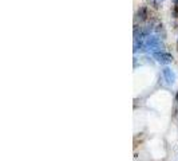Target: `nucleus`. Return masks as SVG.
<instances>
[{"instance_id":"obj_4","label":"nucleus","mask_w":178,"mask_h":161,"mask_svg":"<svg viewBox=\"0 0 178 161\" xmlns=\"http://www.w3.org/2000/svg\"><path fill=\"white\" fill-rule=\"evenodd\" d=\"M146 16H147V10L146 8L145 7L139 8V11H138V19H139V20H145Z\"/></svg>"},{"instance_id":"obj_1","label":"nucleus","mask_w":178,"mask_h":161,"mask_svg":"<svg viewBox=\"0 0 178 161\" xmlns=\"http://www.w3.org/2000/svg\"><path fill=\"white\" fill-rule=\"evenodd\" d=\"M143 42V47L147 49L149 51H162L165 49L164 43L161 42V39L157 36H146V38L142 40Z\"/></svg>"},{"instance_id":"obj_3","label":"nucleus","mask_w":178,"mask_h":161,"mask_svg":"<svg viewBox=\"0 0 178 161\" xmlns=\"http://www.w3.org/2000/svg\"><path fill=\"white\" fill-rule=\"evenodd\" d=\"M164 77L165 79H166V82H168L169 85H173L175 80V74L171 71V69H169V67H165L164 69Z\"/></svg>"},{"instance_id":"obj_7","label":"nucleus","mask_w":178,"mask_h":161,"mask_svg":"<svg viewBox=\"0 0 178 161\" xmlns=\"http://www.w3.org/2000/svg\"><path fill=\"white\" fill-rule=\"evenodd\" d=\"M161 1H162V0H161Z\"/></svg>"},{"instance_id":"obj_2","label":"nucleus","mask_w":178,"mask_h":161,"mask_svg":"<svg viewBox=\"0 0 178 161\" xmlns=\"http://www.w3.org/2000/svg\"><path fill=\"white\" fill-rule=\"evenodd\" d=\"M154 58L162 65H168V63L173 62V55L168 53H162V51L161 53H154Z\"/></svg>"},{"instance_id":"obj_5","label":"nucleus","mask_w":178,"mask_h":161,"mask_svg":"<svg viewBox=\"0 0 178 161\" xmlns=\"http://www.w3.org/2000/svg\"><path fill=\"white\" fill-rule=\"evenodd\" d=\"M174 15H175V18H178V6H175V10H174Z\"/></svg>"},{"instance_id":"obj_6","label":"nucleus","mask_w":178,"mask_h":161,"mask_svg":"<svg viewBox=\"0 0 178 161\" xmlns=\"http://www.w3.org/2000/svg\"><path fill=\"white\" fill-rule=\"evenodd\" d=\"M173 1H174V4H175V6H178V0H173Z\"/></svg>"}]
</instances>
